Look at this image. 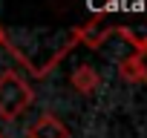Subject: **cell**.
I'll use <instances>...</instances> for the list:
<instances>
[{"mask_svg": "<svg viewBox=\"0 0 147 138\" xmlns=\"http://www.w3.org/2000/svg\"><path fill=\"white\" fill-rule=\"evenodd\" d=\"M133 58H136V63H138V75H141V81L147 84V38L136 43V52H133Z\"/></svg>", "mask_w": 147, "mask_h": 138, "instance_id": "cell-5", "label": "cell"}, {"mask_svg": "<svg viewBox=\"0 0 147 138\" xmlns=\"http://www.w3.org/2000/svg\"><path fill=\"white\" fill-rule=\"evenodd\" d=\"M6 43V35H3V29H0V46H3Z\"/></svg>", "mask_w": 147, "mask_h": 138, "instance_id": "cell-6", "label": "cell"}, {"mask_svg": "<svg viewBox=\"0 0 147 138\" xmlns=\"http://www.w3.org/2000/svg\"><path fill=\"white\" fill-rule=\"evenodd\" d=\"M118 72H121V78H124V81H133V84H136V81H141V75H138V63H136V58H133V55H127V58L118 63Z\"/></svg>", "mask_w": 147, "mask_h": 138, "instance_id": "cell-4", "label": "cell"}, {"mask_svg": "<svg viewBox=\"0 0 147 138\" xmlns=\"http://www.w3.org/2000/svg\"><path fill=\"white\" fill-rule=\"evenodd\" d=\"M0 138H3V132H0Z\"/></svg>", "mask_w": 147, "mask_h": 138, "instance_id": "cell-7", "label": "cell"}, {"mask_svg": "<svg viewBox=\"0 0 147 138\" xmlns=\"http://www.w3.org/2000/svg\"><path fill=\"white\" fill-rule=\"evenodd\" d=\"M26 138H69V129L52 112H46L38 121H32V127L26 129Z\"/></svg>", "mask_w": 147, "mask_h": 138, "instance_id": "cell-2", "label": "cell"}, {"mask_svg": "<svg viewBox=\"0 0 147 138\" xmlns=\"http://www.w3.org/2000/svg\"><path fill=\"white\" fill-rule=\"evenodd\" d=\"M69 84H72V89H75L78 95H92V92H98V86H101V75H98L95 66L84 63V66H78L75 72H72Z\"/></svg>", "mask_w": 147, "mask_h": 138, "instance_id": "cell-3", "label": "cell"}, {"mask_svg": "<svg viewBox=\"0 0 147 138\" xmlns=\"http://www.w3.org/2000/svg\"><path fill=\"white\" fill-rule=\"evenodd\" d=\"M32 86L23 75H18L15 69L0 75V118L3 121H15L18 115H23L32 107Z\"/></svg>", "mask_w": 147, "mask_h": 138, "instance_id": "cell-1", "label": "cell"}]
</instances>
